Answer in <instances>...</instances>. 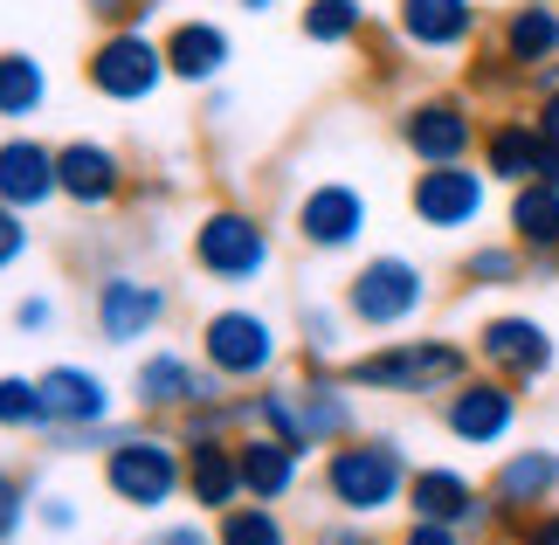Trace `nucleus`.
<instances>
[{"label":"nucleus","instance_id":"1","mask_svg":"<svg viewBox=\"0 0 559 545\" xmlns=\"http://www.w3.org/2000/svg\"><path fill=\"white\" fill-rule=\"evenodd\" d=\"M469 374L463 345H394V353H373L353 366L359 387H401V394H428V387H456Z\"/></svg>","mask_w":559,"mask_h":545},{"label":"nucleus","instance_id":"2","mask_svg":"<svg viewBox=\"0 0 559 545\" xmlns=\"http://www.w3.org/2000/svg\"><path fill=\"white\" fill-rule=\"evenodd\" d=\"M421 311V270L401 263V256H380L353 276V318L359 324H401Z\"/></svg>","mask_w":559,"mask_h":545},{"label":"nucleus","instance_id":"3","mask_svg":"<svg viewBox=\"0 0 559 545\" xmlns=\"http://www.w3.org/2000/svg\"><path fill=\"white\" fill-rule=\"evenodd\" d=\"M159 76H166V49H153L145 35H111V42L91 56V83H97L104 97H118V104L153 97Z\"/></svg>","mask_w":559,"mask_h":545},{"label":"nucleus","instance_id":"4","mask_svg":"<svg viewBox=\"0 0 559 545\" xmlns=\"http://www.w3.org/2000/svg\"><path fill=\"white\" fill-rule=\"evenodd\" d=\"M332 490H338V505H353V511L394 505V490H401V455L386 449V442L338 449V455H332Z\"/></svg>","mask_w":559,"mask_h":545},{"label":"nucleus","instance_id":"5","mask_svg":"<svg viewBox=\"0 0 559 545\" xmlns=\"http://www.w3.org/2000/svg\"><path fill=\"white\" fill-rule=\"evenodd\" d=\"M415 214L428 228H469L484 214V173H469L463 159L456 166H428L415 180Z\"/></svg>","mask_w":559,"mask_h":545},{"label":"nucleus","instance_id":"6","mask_svg":"<svg viewBox=\"0 0 559 545\" xmlns=\"http://www.w3.org/2000/svg\"><path fill=\"white\" fill-rule=\"evenodd\" d=\"M193 256H201L207 276H255L270 263V242H263V228H255L249 214H207Z\"/></svg>","mask_w":559,"mask_h":545},{"label":"nucleus","instance_id":"7","mask_svg":"<svg viewBox=\"0 0 559 545\" xmlns=\"http://www.w3.org/2000/svg\"><path fill=\"white\" fill-rule=\"evenodd\" d=\"M180 484L174 470V449L153 442V435H139V442H118L111 449V490L124 497V505H166Z\"/></svg>","mask_w":559,"mask_h":545},{"label":"nucleus","instance_id":"8","mask_svg":"<svg viewBox=\"0 0 559 545\" xmlns=\"http://www.w3.org/2000/svg\"><path fill=\"white\" fill-rule=\"evenodd\" d=\"M270 359H276V345H270V324H263V318L222 311V318L207 324V366H214V374L249 380V374H263Z\"/></svg>","mask_w":559,"mask_h":545},{"label":"nucleus","instance_id":"9","mask_svg":"<svg viewBox=\"0 0 559 545\" xmlns=\"http://www.w3.org/2000/svg\"><path fill=\"white\" fill-rule=\"evenodd\" d=\"M469 111L463 104H449V97H436V104H415L407 111V125H401V139L415 145V159H428V166H456L463 152H469Z\"/></svg>","mask_w":559,"mask_h":545},{"label":"nucleus","instance_id":"10","mask_svg":"<svg viewBox=\"0 0 559 545\" xmlns=\"http://www.w3.org/2000/svg\"><path fill=\"white\" fill-rule=\"evenodd\" d=\"M477 345H484V359L498 366V374H511V380H539L552 366V339H546V324H532V318H490Z\"/></svg>","mask_w":559,"mask_h":545},{"label":"nucleus","instance_id":"11","mask_svg":"<svg viewBox=\"0 0 559 545\" xmlns=\"http://www.w3.org/2000/svg\"><path fill=\"white\" fill-rule=\"evenodd\" d=\"M504 62H519V70H539V62H559V0H519V8L504 14Z\"/></svg>","mask_w":559,"mask_h":545},{"label":"nucleus","instance_id":"12","mask_svg":"<svg viewBox=\"0 0 559 545\" xmlns=\"http://www.w3.org/2000/svg\"><path fill=\"white\" fill-rule=\"evenodd\" d=\"M56 187H62L56 152H41L35 139H8V145H0V201H8V208H41Z\"/></svg>","mask_w":559,"mask_h":545},{"label":"nucleus","instance_id":"13","mask_svg":"<svg viewBox=\"0 0 559 545\" xmlns=\"http://www.w3.org/2000/svg\"><path fill=\"white\" fill-rule=\"evenodd\" d=\"M401 35L415 49H463L477 35V8L469 0H401Z\"/></svg>","mask_w":559,"mask_h":545},{"label":"nucleus","instance_id":"14","mask_svg":"<svg viewBox=\"0 0 559 545\" xmlns=\"http://www.w3.org/2000/svg\"><path fill=\"white\" fill-rule=\"evenodd\" d=\"M159 311H166V297L153 291V283H132V276H111L104 297H97V324H104V339H118V345H132L139 332H153Z\"/></svg>","mask_w":559,"mask_h":545},{"label":"nucleus","instance_id":"15","mask_svg":"<svg viewBox=\"0 0 559 545\" xmlns=\"http://www.w3.org/2000/svg\"><path fill=\"white\" fill-rule=\"evenodd\" d=\"M511 414H519V401H511L498 380H469V387H456V401H449V428H456L463 442H498L511 428Z\"/></svg>","mask_w":559,"mask_h":545},{"label":"nucleus","instance_id":"16","mask_svg":"<svg viewBox=\"0 0 559 545\" xmlns=\"http://www.w3.org/2000/svg\"><path fill=\"white\" fill-rule=\"evenodd\" d=\"M297 222H305V242L338 249L367 228V201H359L353 187H318V193H305V214H297Z\"/></svg>","mask_w":559,"mask_h":545},{"label":"nucleus","instance_id":"17","mask_svg":"<svg viewBox=\"0 0 559 545\" xmlns=\"http://www.w3.org/2000/svg\"><path fill=\"white\" fill-rule=\"evenodd\" d=\"M539 152H546V132L525 125V118H511V125H498V132L484 139V173L525 187V180H539Z\"/></svg>","mask_w":559,"mask_h":545},{"label":"nucleus","instance_id":"18","mask_svg":"<svg viewBox=\"0 0 559 545\" xmlns=\"http://www.w3.org/2000/svg\"><path fill=\"white\" fill-rule=\"evenodd\" d=\"M222 62H228V35L214 28V21H180V28L166 35V70L187 76V83H207Z\"/></svg>","mask_w":559,"mask_h":545},{"label":"nucleus","instance_id":"19","mask_svg":"<svg viewBox=\"0 0 559 545\" xmlns=\"http://www.w3.org/2000/svg\"><path fill=\"white\" fill-rule=\"evenodd\" d=\"M56 173H62V193L83 208H97V201H111L118 193V159L104 145H62L56 152Z\"/></svg>","mask_w":559,"mask_h":545},{"label":"nucleus","instance_id":"20","mask_svg":"<svg viewBox=\"0 0 559 545\" xmlns=\"http://www.w3.org/2000/svg\"><path fill=\"white\" fill-rule=\"evenodd\" d=\"M41 414L49 422H97L104 414V387L97 374H76V366H56V374H41Z\"/></svg>","mask_w":559,"mask_h":545},{"label":"nucleus","instance_id":"21","mask_svg":"<svg viewBox=\"0 0 559 545\" xmlns=\"http://www.w3.org/2000/svg\"><path fill=\"white\" fill-rule=\"evenodd\" d=\"M511 228H519L525 249H559V187L525 180L519 201H511Z\"/></svg>","mask_w":559,"mask_h":545},{"label":"nucleus","instance_id":"22","mask_svg":"<svg viewBox=\"0 0 559 545\" xmlns=\"http://www.w3.org/2000/svg\"><path fill=\"white\" fill-rule=\"evenodd\" d=\"M415 511L436 518V525H463V518H477V497L456 470H421L415 476Z\"/></svg>","mask_w":559,"mask_h":545},{"label":"nucleus","instance_id":"23","mask_svg":"<svg viewBox=\"0 0 559 545\" xmlns=\"http://www.w3.org/2000/svg\"><path fill=\"white\" fill-rule=\"evenodd\" d=\"M242 455V484L255 490V497H284L290 490V470H297V442H249V449H235Z\"/></svg>","mask_w":559,"mask_h":545},{"label":"nucleus","instance_id":"24","mask_svg":"<svg viewBox=\"0 0 559 545\" xmlns=\"http://www.w3.org/2000/svg\"><path fill=\"white\" fill-rule=\"evenodd\" d=\"M207 394H214V380H193V366L174 353L139 366V401H207Z\"/></svg>","mask_w":559,"mask_h":545},{"label":"nucleus","instance_id":"25","mask_svg":"<svg viewBox=\"0 0 559 545\" xmlns=\"http://www.w3.org/2000/svg\"><path fill=\"white\" fill-rule=\"evenodd\" d=\"M242 484V455H228L222 442H193V497L201 505H228Z\"/></svg>","mask_w":559,"mask_h":545},{"label":"nucleus","instance_id":"26","mask_svg":"<svg viewBox=\"0 0 559 545\" xmlns=\"http://www.w3.org/2000/svg\"><path fill=\"white\" fill-rule=\"evenodd\" d=\"M552 484H559V463H552V455H539V449H525V455H511V463H504L498 497H504V505H539Z\"/></svg>","mask_w":559,"mask_h":545},{"label":"nucleus","instance_id":"27","mask_svg":"<svg viewBox=\"0 0 559 545\" xmlns=\"http://www.w3.org/2000/svg\"><path fill=\"white\" fill-rule=\"evenodd\" d=\"M41 104V62L35 56H0V118H28Z\"/></svg>","mask_w":559,"mask_h":545},{"label":"nucleus","instance_id":"28","mask_svg":"<svg viewBox=\"0 0 559 545\" xmlns=\"http://www.w3.org/2000/svg\"><path fill=\"white\" fill-rule=\"evenodd\" d=\"M305 35L311 42H353L359 35V0H311V8H305Z\"/></svg>","mask_w":559,"mask_h":545},{"label":"nucleus","instance_id":"29","mask_svg":"<svg viewBox=\"0 0 559 545\" xmlns=\"http://www.w3.org/2000/svg\"><path fill=\"white\" fill-rule=\"evenodd\" d=\"M0 422H8V428L49 422V414H41V387H35V380H0Z\"/></svg>","mask_w":559,"mask_h":545},{"label":"nucleus","instance_id":"30","mask_svg":"<svg viewBox=\"0 0 559 545\" xmlns=\"http://www.w3.org/2000/svg\"><path fill=\"white\" fill-rule=\"evenodd\" d=\"M222 545H284V532H276L270 511H228Z\"/></svg>","mask_w":559,"mask_h":545},{"label":"nucleus","instance_id":"31","mask_svg":"<svg viewBox=\"0 0 559 545\" xmlns=\"http://www.w3.org/2000/svg\"><path fill=\"white\" fill-rule=\"evenodd\" d=\"M511 270H519V256H511V249H484V256H469V276H477V283H504Z\"/></svg>","mask_w":559,"mask_h":545},{"label":"nucleus","instance_id":"32","mask_svg":"<svg viewBox=\"0 0 559 545\" xmlns=\"http://www.w3.org/2000/svg\"><path fill=\"white\" fill-rule=\"evenodd\" d=\"M21 242H28V228H21V222H14V208L0 201V270H8L14 256H21Z\"/></svg>","mask_w":559,"mask_h":545},{"label":"nucleus","instance_id":"33","mask_svg":"<svg viewBox=\"0 0 559 545\" xmlns=\"http://www.w3.org/2000/svg\"><path fill=\"white\" fill-rule=\"evenodd\" d=\"M14 518H21V490H14V476H0V538L14 532Z\"/></svg>","mask_w":559,"mask_h":545},{"label":"nucleus","instance_id":"34","mask_svg":"<svg viewBox=\"0 0 559 545\" xmlns=\"http://www.w3.org/2000/svg\"><path fill=\"white\" fill-rule=\"evenodd\" d=\"M407 545H456V532H449V525H436V518H421V525L407 532Z\"/></svg>","mask_w":559,"mask_h":545},{"label":"nucleus","instance_id":"35","mask_svg":"<svg viewBox=\"0 0 559 545\" xmlns=\"http://www.w3.org/2000/svg\"><path fill=\"white\" fill-rule=\"evenodd\" d=\"M539 180L559 187V139H552V132H546V152H539Z\"/></svg>","mask_w":559,"mask_h":545},{"label":"nucleus","instance_id":"36","mask_svg":"<svg viewBox=\"0 0 559 545\" xmlns=\"http://www.w3.org/2000/svg\"><path fill=\"white\" fill-rule=\"evenodd\" d=\"M539 132H552V139H559V97H546V104H539Z\"/></svg>","mask_w":559,"mask_h":545},{"label":"nucleus","instance_id":"37","mask_svg":"<svg viewBox=\"0 0 559 545\" xmlns=\"http://www.w3.org/2000/svg\"><path fill=\"white\" fill-rule=\"evenodd\" d=\"M525 545H559V518H546V525H532V538Z\"/></svg>","mask_w":559,"mask_h":545},{"label":"nucleus","instance_id":"38","mask_svg":"<svg viewBox=\"0 0 559 545\" xmlns=\"http://www.w3.org/2000/svg\"><path fill=\"white\" fill-rule=\"evenodd\" d=\"M166 545H207L201 532H166Z\"/></svg>","mask_w":559,"mask_h":545},{"label":"nucleus","instance_id":"39","mask_svg":"<svg viewBox=\"0 0 559 545\" xmlns=\"http://www.w3.org/2000/svg\"><path fill=\"white\" fill-rule=\"evenodd\" d=\"M124 8H132V0H97V14H124Z\"/></svg>","mask_w":559,"mask_h":545},{"label":"nucleus","instance_id":"40","mask_svg":"<svg viewBox=\"0 0 559 545\" xmlns=\"http://www.w3.org/2000/svg\"><path fill=\"white\" fill-rule=\"evenodd\" d=\"M242 8H276V0H242Z\"/></svg>","mask_w":559,"mask_h":545}]
</instances>
